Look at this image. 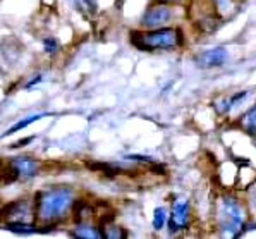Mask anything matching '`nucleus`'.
Segmentation results:
<instances>
[{"mask_svg": "<svg viewBox=\"0 0 256 239\" xmlns=\"http://www.w3.org/2000/svg\"><path fill=\"white\" fill-rule=\"evenodd\" d=\"M72 203V191L68 188L40 191L34 198V217L45 224H57L66 217Z\"/></svg>", "mask_w": 256, "mask_h": 239, "instance_id": "nucleus-1", "label": "nucleus"}, {"mask_svg": "<svg viewBox=\"0 0 256 239\" xmlns=\"http://www.w3.org/2000/svg\"><path fill=\"white\" fill-rule=\"evenodd\" d=\"M182 33L176 28H158L146 31H131V43L140 50H172L180 45Z\"/></svg>", "mask_w": 256, "mask_h": 239, "instance_id": "nucleus-2", "label": "nucleus"}, {"mask_svg": "<svg viewBox=\"0 0 256 239\" xmlns=\"http://www.w3.org/2000/svg\"><path fill=\"white\" fill-rule=\"evenodd\" d=\"M244 210L241 203L232 196H224L218 203L220 232L227 238H238L244 232Z\"/></svg>", "mask_w": 256, "mask_h": 239, "instance_id": "nucleus-3", "label": "nucleus"}, {"mask_svg": "<svg viewBox=\"0 0 256 239\" xmlns=\"http://www.w3.org/2000/svg\"><path fill=\"white\" fill-rule=\"evenodd\" d=\"M172 19V9L164 4H156L144 10L143 18H141V26L144 30H158L165 28L168 21Z\"/></svg>", "mask_w": 256, "mask_h": 239, "instance_id": "nucleus-4", "label": "nucleus"}, {"mask_svg": "<svg viewBox=\"0 0 256 239\" xmlns=\"http://www.w3.org/2000/svg\"><path fill=\"white\" fill-rule=\"evenodd\" d=\"M9 172L12 174L14 181H30L38 174V162L31 156H16L10 158L9 164Z\"/></svg>", "mask_w": 256, "mask_h": 239, "instance_id": "nucleus-5", "label": "nucleus"}, {"mask_svg": "<svg viewBox=\"0 0 256 239\" xmlns=\"http://www.w3.org/2000/svg\"><path fill=\"white\" fill-rule=\"evenodd\" d=\"M189 222V203L186 198H177L172 203L170 217H168V230L170 234H177L186 229Z\"/></svg>", "mask_w": 256, "mask_h": 239, "instance_id": "nucleus-6", "label": "nucleus"}, {"mask_svg": "<svg viewBox=\"0 0 256 239\" xmlns=\"http://www.w3.org/2000/svg\"><path fill=\"white\" fill-rule=\"evenodd\" d=\"M227 60V50L222 46H216L212 50H203L202 54H198L194 58L196 66L203 69H210V68H220L224 66Z\"/></svg>", "mask_w": 256, "mask_h": 239, "instance_id": "nucleus-7", "label": "nucleus"}, {"mask_svg": "<svg viewBox=\"0 0 256 239\" xmlns=\"http://www.w3.org/2000/svg\"><path fill=\"white\" fill-rule=\"evenodd\" d=\"M31 215L30 203L26 200H19V202H12L9 205H6L2 208V217L6 218V222H14V220H22L26 222Z\"/></svg>", "mask_w": 256, "mask_h": 239, "instance_id": "nucleus-8", "label": "nucleus"}, {"mask_svg": "<svg viewBox=\"0 0 256 239\" xmlns=\"http://www.w3.org/2000/svg\"><path fill=\"white\" fill-rule=\"evenodd\" d=\"M214 14L220 21H227L238 12V0H210Z\"/></svg>", "mask_w": 256, "mask_h": 239, "instance_id": "nucleus-9", "label": "nucleus"}, {"mask_svg": "<svg viewBox=\"0 0 256 239\" xmlns=\"http://www.w3.org/2000/svg\"><path fill=\"white\" fill-rule=\"evenodd\" d=\"M70 236L80 238V239H100V238H104V230L96 229V227H93V226H88V224H81L70 230Z\"/></svg>", "mask_w": 256, "mask_h": 239, "instance_id": "nucleus-10", "label": "nucleus"}, {"mask_svg": "<svg viewBox=\"0 0 256 239\" xmlns=\"http://www.w3.org/2000/svg\"><path fill=\"white\" fill-rule=\"evenodd\" d=\"M7 230L16 234H34V232H42V227H36L33 224H28V222L22 220H14V222H6L4 224Z\"/></svg>", "mask_w": 256, "mask_h": 239, "instance_id": "nucleus-11", "label": "nucleus"}, {"mask_svg": "<svg viewBox=\"0 0 256 239\" xmlns=\"http://www.w3.org/2000/svg\"><path fill=\"white\" fill-rule=\"evenodd\" d=\"M76 9L84 16V18H93L96 14V9H98V4L96 0H72Z\"/></svg>", "mask_w": 256, "mask_h": 239, "instance_id": "nucleus-12", "label": "nucleus"}, {"mask_svg": "<svg viewBox=\"0 0 256 239\" xmlns=\"http://www.w3.org/2000/svg\"><path fill=\"white\" fill-rule=\"evenodd\" d=\"M42 117H45V114H34V116L26 117V119H22V120H19V122H16L14 126H10L9 129H7L6 132H4V136H10V134H14V132H18V131H21V129L28 128V126H30V124L36 122V120H38V119H42Z\"/></svg>", "mask_w": 256, "mask_h": 239, "instance_id": "nucleus-13", "label": "nucleus"}, {"mask_svg": "<svg viewBox=\"0 0 256 239\" xmlns=\"http://www.w3.org/2000/svg\"><path fill=\"white\" fill-rule=\"evenodd\" d=\"M242 126L251 136H256V105L242 117Z\"/></svg>", "mask_w": 256, "mask_h": 239, "instance_id": "nucleus-14", "label": "nucleus"}, {"mask_svg": "<svg viewBox=\"0 0 256 239\" xmlns=\"http://www.w3.org/2000/svg\"><path fill=\"white\" fill-rule=\"evenodd\" d=\"M165 222H167V212L164 206H156L153 212V229L155 230H162Z\"/></svg>", "mask_w": 256, "mask_h": 239, "instance_id": "nucleus-15", "label": "nucleus"}, {"mask_svg": "<svg viewBox=\"0 0 256 239\" xmlns=\"http://www.w3.org/2000/svg\"><path fill=\"white\" fill-rule=\"evenodd\" d=\"M104 238H107V239H122V238H126V232L120 229V227H117V226H105L104 229Z\"/></svg>", "mask_w": 256, "mask_h": 239, "instance_id": "nucleus-16", "label": "nucleus"}, {"mask_svg": "<svg viewBox=\"0 0 256 239\" xmlns=\"http://www.w3.org/2000/svg\"><path fill=\"white\" fill-rule=\"evenodd\" d=\"M43 48H45V52L48 54V56H54L58 50V43L54 36H46L45 40H43Z\"/></svg>", "mask_w": 256, "mask_h": 239, "instance_id": "nucleus-17", "label": "nucleus"}, {"mask_svg": "<svg viewBox=\"0 0 256 239\" xmlns=\"http://www.w3.org/2000/svg\"><path fill=\"white\" fill-rule=\"evenodd\" d=\"M42 80H43V76H42V74H38V76H34L33 80H30V81H28V84L24 86V90H30V88H33V86L40 83Z\"/></svg>", "mask_w": 256, "mask_h": 239, "instance_id": "nucleus-18", "label": "nucleus"}, {"mask_svg": "<svg viewBox=\"0 0 256 239\" xmlns=\"http://www.w3.org/2000/svg\"><path fill=\"white\" fill-rule=\"evenodd\" d=\"M160 2H165V4H177V2H182V0H160Z\"/></svg>", "mask_w": 256, "mask_h": 239, "instance_id": "nucleus-19", "label": "nucleus"}, {"mask_svg": "<svg viewBox=\"0 0 256 239\" xmlns=\"http://www.w3.org/2000/svg\"><path fill=\"white\" fill-rule=\"evenodd\" d=\"M253 205L256 206V193H254V196H253Z\"/></svg>", "mask_w": 256, "mask_h": 239, "instance_id": "nucleus-20", "label": "nucleus"}]
</instances>
